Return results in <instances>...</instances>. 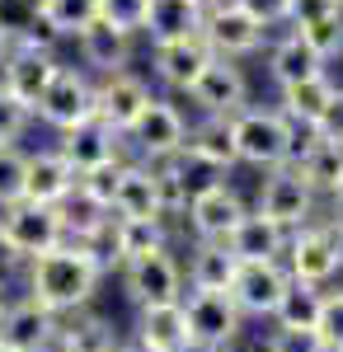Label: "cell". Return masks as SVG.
<instances>
[{"instance_id": "obj_20", "label": "cell", "mask_w": 343, "mask_h": 352, "mask_svg": "<svg viewBox=\"0 0 343 352\" xmlns=\"http://www.w3.org/2000/svg\"><path fill=\"white\" fill-rule=\"evenodd\" d=\"M226 249L236 254L240 263H282V249H287V230L273 226L259 212H245L240 226L226 235Z\"/></svg>"}, {"instance_id": "obj_46", "label": "cell", "mask_w": 343, "mask_h": 352, "mask_svg": "<svg viewBox=\"0 0 343 352\" xmlns=\"http://www.w3.org/2000/svg\"><path fill=\"white\" fill-rule=\"evenodd\" d=\"M14 268H19V254L10 249V240H5V230H0V282H5V277H10Z\"/></svg>"}, {"instance_id": "obj_17", "label": "cell", "mask_w": 343, "mask_h": 352, "mask_svg": "<svg viewBox=\"0 0 343 352\" xmlns=\"http://www.w3.org/2000/svg\"><path fill=\"white\" fill-rule=\"evenodd\" d=\"M56 320L52 310H43L38 300H14V305H0V348L14 352H48L56 338Z\"/></svg>"}, {"instance_id": "obj_33", "label": "cell", "mask_w": 343, "mask_h": 352, "mask_svg": "<svg viewBox=\"0 0 343 352\" xmlns=\"http://www.w3.org/2000/svg\"><path fill=\"white\" fill-rule=\"evenodd\" d=\"M38 14L52 24L56 38H80L99 19V0H38Z\"/></svg>"}, {"instance_id": "obj_23", "label": "cell", "mask_w": 343, "mask_h": 352, "mask_svg": "<svg viewBox=\"0 0 343 352\" xmlns=\"http://www.w3.org/2000/svg\"><path fill=\"white\" fill-rule=\"evenodd\" d=\"M136 338L151 343L160 352H193V333L184 320V300H169V305H146L141 320H136Z\"/></svg>"}, {"instance_id": "obj_45", "label": "cell", "mask_w": 343, "mask_h": 352, "mask_svg": "<svg viewBox=\"0 0 343 352\" xmlns=\"http://www.w3.org/2000/svg\"><path fill=\"white\" fill-rule=\"evenodd\" d=\"M56 43H61V38L52 33V24H48L43 14H33V24L14 38V47H33V52H56Z\"/></svg>"}, {"instance_id": "obj_8", "label": "cell", "mask_w": 343, "mask_h": 352, "mask_svg": "<svg viewBox=\"0 0 343 352\" xmlns=\"http://www.w3.org/2000/svg\"><path fill=\"white\" fill-rule=\"evenodd\" d=\"M254 212L268 217L273 226H282V230H301V226H311L315 221V192L306 188L291 169H268V179L259 184V202H254Z\"/></svg>"}, {"instance_id": "obj_30", "label": "cell", "mask_w": 343, "mask_h": 352, "mask_svg": "<svg viewBox=\"0 0 343 352\" xmlns=\"http://www.w3.org/2000/svg\"><path fill=\"white\" fill-rule=\"evenodd\" d=\"M282 169H291L311 192H329L334 184H339V174H343V146H329V141H320V136H315V141L301 151V160L282 164Z\"/></svg>"}, {"instance_id": "obj_42", "label": "cell", "mask_w": 343, "mask_h": 352, "mask_svg": "<svg viewBox=\"0 0 343 352\" xmlns=\"http://www.w3.org/2000/svg\"><path fill=\"white\" fill-rule=\"evenodd\" d=\"M240 10L254 19L259 28H273V24H282L287 19V10H291V0H236Z\"/></svg>"}, {"instance_id": "obj_53", "label": "cell", "mask_w": 343, "mask_h": 352, "mask_svg": "<svg viewBox=\"0 0 343 352\" xmlns=\"http://www.w3.org/2000/svg\"><path fill=\"white\" fill-rule=\"evenodd\" d=\"M339 14H343V0H339Z\"/></svg>"}, {"instance_id": "obj_12", "label": "cell", "mask_w": 343, "mask_h": 352, "mask_svg": "<svg viewBox=\"0 0 343 352\" xmlns=\"http://www.w3.org/2000/svg\"><path fill=\"white\" fill-rule=\"evenodd\" d=\"M188 99L207 113V118H236L240 109H249V80H245V71H240L236 61L211 56V66L193 80Z\"/></svg>"}, {"instance_id": "obj_37", "label": "cell", "mask_w": 343, "mask_h": 352, "mask_svg": "<svg viewBox=\"0 0 343 352\" xmlns=\"http://www.w3.org/2000/svg\"><path fill=\"white\" fill-rule=\"evenodd\" d=\"M24 192V151L19 146H0V212L14 207Z\"/></svg>"}, {"instance_id": "obj_21", "label": "cell", "mask_w": 343, "mask_h": 352, "mask_svg": "<svg viewBox=\"0 0 343 352\" xmlns=\"http://www.w3.org/2000/svg\"><path fill=\"white\" fill-rule=\"evenodd\" d=\"M108 217H123V221H160L156 174H151V164H146V160L123 164V179H118V192H113Z\"/></svg>"}, {"instance_id": "obj_39", "label": "cell", "mask_w": 343, "mask_h": 352, "mask_svg": "<svg viewBox=\"0 0 343 352\" xmlns=\"http://www.w3.org/2000/svg\"><path fill=\"white\" fill-rule=\"evenodd\" d=\"M33 14H38V0H0V33L14 43L33 24Z\"/></svg>"}, {"instance_id": "obj_18", "label": "cell", "mask_w": 343, "mask_h": 352, "mask_svg": "<svg viewBox=\"0 0 343 352\" xmlns=\"http://www.w3.org/2000/svg\"><path fill=\"white\" fill-rule=\"evenodd\" d=\"M118 141H123V136H118L104 118L94 113V118H85V122H76V127H66L52 151L71 164L76 174H85V169H94V164L113 160V155H118Z\"/></svg>"}, {"instance_id": "obj_9", "label": "cell", "mask_w": 343, "mask_h": 352, "mask_svg": "<svg viewBox=\"0 0 343 352\" xmlns=\"http://www.w3.org/2000/svg\"><path fill=\"white\" fill-rule=\"evenodd\" d=\"M123 287L141 310L146 305H169V300H184V268L169 258V249H156L146 258L123 263Z\"/></svg>"}, {"instance_id": "obj_43", "label": "cell", "mask_w": 343, "mask_h": 352, "mask_svg": "<svg viewBox=\"0 0 343 352\" xmlns=\"http://www.w3.org/2000/svg\"><path fill=\"white\" fill-rule=\"evenodd\" d=\"M324 14H339V0H291L287 24L306 28V24H315V19H324Z\"/></svg>"}, {"instance_id": "obj_34", "label": "cell", "mask_w": 343, "mask_h": 352, "mask_svg": "<svg viewBox=\"0 0 343 352\" xmlns=\"http://www.w3.org/2000/svg\"><path fill=\"white\" fill-rule=\"evenodd\" d=\"M123 155H113V160H104V164H94V169H85L76 179V192L85 197V202H94L99 212H108L113 207V192H118V179H123Z\"/></svg>"}, {"instance_id": "obj_44", "label": "cell", "mask_w": 343, "mask_h": 352, "mask_svg": "<svg viewBox=\"0 0 343 352\" xmlns=\"http://www.w3.org/2000/svg\"><path fill=\"white\" fill-rule=\"evenodd\" d=\"M24 127H28V113L0 89V146H14V136L24 132Z\"/></svg>"}, {"instance_id": "obj_7", "label": "cell", "mask_w": 343, "mask_h": 352, "mask_svg": "<svg viewBox=\"0 0 343 352\" xmlns=\"http://www.w3.org/2000/svg\"><path fill=\"white\" fill-rule=\"evenodd\" d=\"M184 136H188L184 113L174 109V104H165V99H151V104L141 109V118L127 127L123 141H132L136 155L151 164V160H174V155L184 151Z\"/></svg>"}, {"instance_id": "obj_31", "label": "cell", "mask_w": 343, "mask_h": 352, "mask_svg": "<svg viewBox=\"0 0 343 352\" xmlns=\"http://www.w3.org/2000/svg\"><path fill=\"white\" fill-rule=\"evenodd\" d=\"M334 89H339V85L329 80V76H315V80L287 85V89H282V104H278V113H282L287 122H296V127H315L320 113H324V104L334 99Z\"/></svg>"}, {"instance_id": "obj_13", "label": "cell", "mask_w": 343, "mask_h": 352, "mask_svg": "<svg viewBox=\"0 0 343 352\" xmlns=\"http://www.w3.org/2000/svg\"><path fill=\"white\" fill-rule=\"evenodd\" d=\"M38 118L52 122L56 132L94 118V85H90V76L76 71V66H61L52 76V85H48V94H43V104H38Z\"/></svg>"}, {"instance_id": "obj_50", "label": "cell", "mask_w": 343, "mask_h": 352, "mask_svg": "<svg viewBox=\"0 0 343 352\" xmlns=\"http://www.w3.org/2000/svg\"><path fill=\"white\" fill-rule=\"evenodd\" d=\"M198 5H202V10H211V5H221V0H198Z\"/></svg>"}, {"instance_id": "obj_1", "label": "cell", "mask_w": 343, "mask_h": 352, "mask_svg": "<svg viewBox=\"0 0 343 352\" xmlns=\"http://www.w3.org/2000/svg\"><path fill=\"white\" fill-rule=\"evenodd\" d=\"M99 277H104L99 249L66 240V244H56L52 254L28 258V300L52 310L56 320L61 315H80L94 300V292H99Z\"/></svg>"}, {"instance_id": "obj_35", "label": "cell", "mask_w": 343, "mask_h": 352, "mask_svg": "<svg viewBox=\"0 0 343 352\" xmlns=\"http://www.w3.org/2000/svg\"><path fill=\"white\" fill-rule=\"evenodd\" d=\"M296 38H301L320 61H329V56L343 52V14H324V19H315V24L296 28Z\"/></svg>"}, {"instance_id": "obj_10", "label": "cell", "mask_w": 343, "mask_h": 352, "mask_svg": "<svg viewBox=\"0 0 343 352\" xmlns=\"http://www.w3.org/2000/svg\"><path fill=\"white\" fill-rule=\"evenodd\" d=\"M245 212H249V207H245V197H240L231 184H211V188L193 192L188 207H184L188 230H193L202 244H226V235L240 226Z\"/></svg>"}, {"instance_id": "obj_25", "label": "cell", "mask_w": 343, "mask_h": 352, "mask_svg": "<svg viewBox=\"0 0 343 352\" xmlns=\"http://www.w3.org/2000/svg\"><path fill=\"white\" fill-rule=\"evenodd\" d=\"M108 240V263H132V258H146V254H156L165 249V221H123L113 217L104 230Z\"/></svg>"}, {"instance_id": "obj_48", "label": "cell", "mask_w": 343, "mask_h": 352, "mask_svg": "<svg viewBox=\"0 0 343 352\" xmlns=\"http://www.w3.org/2000/svg\"><path fill=\"white\" fill-rule=\"evenodd\" d=\"M329 197H334V212H339V217H343V174H339V184L329 188Z\"/></svg>"}, {"instance_id": "obj_6", "label": "cell", "mask_w": 343, "mask_h": 352, "mask_svg": "<svg viewBox=\"0 0 343 352\" xmlns=\"http://www.w3.org/2000/svg\"><path fill=\"white\" fill-rule=\"evenodd\" d=\"M282 268H287L291 282H306V287H320V292H324V287L343 272V254L320 235L315 221H311V226H301V230H291V235H287Z\"/></svg>"}, {"instance_id": "obj_28", "label": "cell", "mask_w": 343, "mask_h": 352, "mask_svg": "<svg viewBox=\"0 0 343 352\" xmlns=\"http://www.w3.org/2000/svg\"><path fill=\"white\" fill-rule=\"evenodd\" d=\"M236 268H240V258L226 244H198L193 263H188V287L193 292H231Z\"/></svg>"}, {"instance_id": "obj_32", "label": "cell", "mask_w": 343, "mask_h": 352, "mask_svg": "<svg viewBox=\"0 0 343 352\" xmlns=\"http://www.w3.org/2000/svg\"><path fill=\"white\" fill-rule=\"evenodd\" d=\"M320 300H324V292H320V287L287 282V292H282V300H278L273 320H278V329H315V320H320Z\"/></svg>"}, {"instance_id": "obj_29", "label": "cell", "mask_w": 343, "mask_h": 352, "mask_svg": "<svg viewBox=\"0 0 343 352\" xmlns=\"http://www.w3.org/2000/svg\"><path fill=\"white\" fill-rule=\"evenodd\" d=\"M268 76L287 89V85H301V80H315V76H324V61H320V56L311 52V47H306L296 33H287V38H282V43L268 52Z\"/></svg>"}, {"instance_id": "obj_5", "label": "cell", "mask_w": 343, "mask_h": 352, "mask_svg": "<svg viewBox=\"0 0 343 352\" xmlns=\"http://www.w3.org/2000/svg\"><path fill=\"white\" fill-rule=\"evenodd\" d=\"M184 320L193 333V352H226V343H236L245 315L226 292H193L184 300Z\"/></svg>"}, {"instance_id": "obj_4", "label": "cell", "mask_w": 343, "mask_h": 352, "mask_svg": "<svg viewBox=\"0 0 343 352\" xmlns=\"http://www.w3.org/2000/svg\"><path fill=\"white\" fill-rule=\"evenodd\" d=\"M56 71H61L56 66V52H33V47H14L10 43V52L0 56V89L33 118Z\"/></svg>"}, {"instance_id": "obj_22", "label": "cell", "mask_w": 343, "mask_h": 352, "mask_svg": "<svg viewBox=\"0 0 343 352\" xmlns=\"http://www.w3.org/2000/svg\"><path fill=\"white\" fill-rule=\"evenodd\" d=\"M184 160L202 164L211 174H221V169H231L236 160V136H231V118H207V122H198V127H188L184 136V151H179Z\"/></svg>"}, {"instance_id": "obj_24", "label": "cell", "mask_w": 343, "mask_h": 352, "mask_svg": "<svg viewBox=\"0 0 343 352\" xmlns=\"http://www.w3.org/2000/svg\"><path fill=\"white\" fill-rule=\"evenodd\" d=\"M80 43V61L94 71V76H113V71H127V56H132V38L127 33H118V28H108L104 19H94V24L85 28L76 38Z\"/></svg>"}, {"instance_id": "obj_38", "label": "cell", "mask_w": 343, "mask_h": 352, "mask_svg": "<svg viewBox=\"0 0 343 352\" xmlns=\"http://www.w3.org/2000/svg\"><path fill=\"white\" fill-rule=\"evenodd\" d=\"M315 333H320V343H324L329 352H343V292H324Z\"/></svg>"}, {"instance_id": "obj_11", "label": "cell", "mask_w": 343, "mask_h": 352, "mask_svg": "<svg viewBox=\"0 0 343 352\" xmlns=\"http://www.w3.org/2000/svg\"><path fill=\"white\" fill-rule=\"evenodd\" d=\"M198 33H202V43L211 47V56H221V61H236V56L254 52V47L264 43V28L254 24L236 0L211 5L207 14H202V28H198Z\"/></svg>"}, {"instance_id": "obj_52", "label": "cell", "mask_w": 343, "mask_h": 352, "mask_svg": "<svg viewBox=\"0 0 343 352\" xmlns=\"http://www.w3.org/2000/svg\"><path fill=\"white\" fill-rule=\"evenodd\" d=\"M0 352H14V348H0Z\"/></svg>"}, {"instance_id": "obj_2", "label": "cell", "mask_w": 343, "mask_h": 352, "mask_svg": "<svg viewBox=\"0 0 343 352\" xmlns=\"http://www.w3.org/2000/svg\"><path fill=\"white\" fill-rule=\"evenodd\" d=\"M231 136H236V160L254 164V169H282L291 146V122L278 109H240L231 118Z\"/></svg>"}, {"instance_id": "obj_3", "label": "cell", "mask_w": 343, "mask_h": 352, "mask_svg": "<svg viewBox=\"0 0 343 352\" xmlns=\"http://www.w3.org/2000/svg\"><path fill=\"white\" fill-rule=\"evenodd\" d=\"M0 230L10 249L19 254V263L52 254L56 244H66V226H61V207H33V202H14L0 212Z\"/></svg>"}, {"instance_id": "obj_49", "label": "cell", "mask_w": 343, "mask_h": 352, "mask_svg": "<svg viewBox=\"0 0 343 352\" xmlns=\"http://www.w3.org/2000/svg\"><path fill=\"white\" fill-rule=\"evenodd\" d=\"M5 52H10V38H5V33H0V56H5Z\"/></svg>"}, {"instance_id": "obj_41", "label": "cell", "mask_w": 343, "mask_h": 352, "mask_svg": "<svg viewBox=\"0 0 343 352\" xmlns=\"http://www.w3.org/2000/svg\"><path fill=\"white\" fill-rule=\"evenodd\" d=\"M311 132H315L320 141H329V146H343V85L334 89V99L324 104V113H320V122Z\"/></svg>"}, {"instance_id": "obj_19", "label": "cell", "mask_w": 343, "mask_h": 352, "mask_svg": "<svg viewBox=\"0 0 343 352\" xmlns=\"http://www.w3.org/2000/svg\"><path fill=\"white\" fill-rule=\"evenodd\" d=\"M211 66V47L202 43V33H188L174 43H156V76L169 89H193V80Z\"/></svg>"}, {"instance_id": "obj_27", "label": "cell", "mask_w": 343, "mask_h": 352, "mask_svg": "<svg viewBox=\"0 0 343 352\" xmlns=\"http://www.w3.org/2000/svg\"><path fill=\"white\" fill-rule=\"evenodd\" d=\"M118 329L108 315H76L66 324H56V338L48 352H118Z\"/></svg>"}, {"instance_id": "obj_26", "label": "cell", "mask_w": 343, "mask_h": 352, "mask_svg": "<svg viewBox=\"0 0 343 352\" xmlns=\"http://www.w3.org/2000/svg\"><path fill=\"white\" fill-rule=\"evenodd\" d=\"M202 5L198 0H151L146 5V24L141 33H151V43H174V38H188L202 28Z\"/></svg>"}, {"instance_id": "obj_47", "label": "cell", "mask_w": 343, "mask_h": 352, "mask_svg": "<svg viewBox=\"0 0 343 352\" xmlns=\"http://www.w3.org/2000/svg\"><path fill=\"white\" fill-rule=\"evenodd\" d=\"M118 352H160L151 343H141V338H127V343H118Z\"/></svg>"}, {"instance_id": "obj_36", "label": "cell", "mask_w": 343, "mask_h": 352, "mask_svg": "<svg viewBox=\"0 0 343 352\" xmlns=\"http://www.w3.org/2000/svg\"><path fill=\"white\" fill-rule=\"evenodd\" d=\"M146 5H151V0H99V19H104L108 28L136 38L141 24H146Z\"/></svg>"}, {"instance_id": "obj_15", "label": "cell", "mask_w": 343, "mask_h": 352, "mask_svg": "<svg viewBox=\"0 0 343 352\" xmlns=\"http://www.w3.org/2000/svg\"><path fill=\"white\" fill-rule=\"evenodd\" d=\"M76 169L61 160L56 151H33L24 155V192L19 202H33V207H66L71 192H76Z\"/></svg>"}, {"instance_id": "obj_14", "label": "cell", "mask_w": 343, "mask_h": 352, "mask_svg": "<svg viewBox=\"0 0 343 352\" xmlns=\"http://www.w3.org/2000/svg\"><path fill=\"white\" fill-rule=\"evenodd\" d=\"M151 99H156L151 85L141 80V76H132V71L99 76V85H94V113H99L118 136H127V127L141 118V109H146Z\"/></svg>"}, {"instance_id": "obj_16", "label": "cell", "mask_w": 343, "mask_h": 352, "mask_svg": "<svg viewBox=\"0 0 343 352\" xmlns=\"http://www.w3.org/2000/svg\"><path fill=\"white\" fill-rule=\"evenodd\" d=\"M287 268L282 263H240L236 268V282H231V292L226 296L236 300L240 315H259V320H273V310H278V300L287 292Z\"/></svg>"}, {"instance_id": "obj_51", "label": "cell", "mask_w": 343, "mask_h": 352, "mask_svg": "<svg viewBox=\"0 0 343 352\" xmlns=\"http://www.w3.org/2000/svg\"><path fill=\"white\" fill-rule=\"evenodd\" d=\"M0 305H5V282H0Z\"/></svg>"}, {"instance_id": "obj_40", "label": "cell", "mask_w": 343, "mask_h": 352, "mask_svg": "<svg viewBox=\"0 0 343 352\" xmlns=\"http://www.w3.org/2000/svg\"><path fill=\"white\" fill-rule=\"evenodd\" d=\"M264 352H329V348L320 343L315 329H278Z\"/></svg>"}]
</instances>
